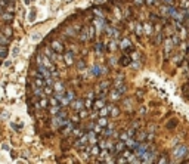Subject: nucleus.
<instances>
[{"label":"nucleus","mask_w":189,"mask_h":164,"mask_svg":"<svg viewBox=\"0 0 189 164\" xmlns=\"http://www.w3.org/2000/svg\"><path fill=\"white\" fill-rule=\"evenodd\" d=\"M71 105H73V108H74V109H77V112L83 109V101H81V99L73 101V102H71Z\"/></svg>","instance_id":"nucleus-10"},{"label":"nucleus","mask_w":189,"mask_h":164,"mask_svg":"<svg viewBox=\"0 0 189 164\" xmlns=\"http://www.w3.org/2000/svg\"><path fill=\"white\" fill-rule=\"evenodd\" d=\"M2 18H3V21H8V22H10L12 19H13V15L12 13H2Z\"/></svg>","instance_id":"nucleus-23"},{"label":"nucleus","mask_w":189,"mask_h":164,"mask_svg":"<svg viewBox=\"0 0 189 164\" xmlns=\"http://www.w3.org/2000/svg\"><path fill=\"white\" fill-rule=\"evenodd\" d=\"M38 104H40V108H46V107H47V104H49V101H47L46 98H43V99H40V101H38Z\"/></svg>","instance_id":"nucleus-25"},{"label":"nucleus","mask_w":189,"mask_h":164,"mask_svg":"<svg viewBox=\"0 0 189 164\" xmlns=\"http://www.w3.org/2000/svg\"><path fill=\"white\" fill-rule=\"evenodd\" d=\"M134 5L142 6V5H145V0H134Z\"/></svg>","instance_id":"nucleus-39"},{"label":"nucleus","mask_w":189,"mask_h":164,"mask_svg":"<svg viewBox=\"0 0 189 164\" xmlns=\"http://www.w3.org/2000/svg\"><path fill=\"white\" fill-rule=\"evenodd\" d=\"M161 41H162V34L160 33V34H158V36L155 37V44H160Z\"/></svg>","instance_id":"nucleus-35"},{"label":"nucleus","mask_w":189,"mask_h":164,"mask_svg":"<svg viewBox=\"0 0 189 164\" xmlns=\"http://www.w3.org/2000/svg\"><path fill=\"white\" fill-rule=\"evenodd\" d=\"M109 114L112 117H117V115H120V109H118L117 107H112V108H109Z\"/></svg>","instance_id":"nucleus-22"},{"label":"nucleus","mask_w":189,"mask_h":164,"mask_svg":"<svg viewBox=\"0 0 189 164\" xmlns=\"http://www.w3.org/2000/svg\"><path fill=\"white\" fill-rule=\"evenodd\" d=\"M126 90H127V87H126V84H121V86H120V89H117V92H118V93H120V95H121V93H123V92H126Z\"/></svg>","instance_id":"nucleus-36"},{"label":"nucleus","mask_w":189,"mask_h":164,"mask_svg":"<svg viewBox=\"0 0 189 164\" xmlns=\"http://www.w3.org/2000/svg\"><path fill=\"white\" fill-rule=\"evenodd\" d=\"M84 67H86V65H84V62H83V61H80V62H78V68H80V69H83Z\"/></svg>","instance_id":"nucleus-45"},{"label":"nucleus","mask_w":189,"mask_h":164,"mask_svg":"<svg viewBox=\"0 0 189 164\" xmlns=\"http://www.w3.org/2000/svg\"><path fill=\"white\" fill-rule=\"evenodd\" d=\"M52 49H53L56 53H62V52H64V46H62L58 40H53V41H52Z\"/></svg>","instance_id":"nucleus-5"},{"label":"nucleus","mask_w":189,"mask_h":164,"mask_svg":"<svg viewBox=\"0 0 189 164\" xmlns=\"http://www.w3.org/2000/svg\"><path fill=\"white\" fill-rule=\"evenodd\" d=\"M33 93H34V96H36V98H41V96L44 95L43 87H37V86H34V87H33Z\"/></svg>","instance_id":"nucleus-12"},{"label":"nucleus","mask_w":189,"mask_h":164,"mask_svg":"<svg viewBox=\"0 0 189 164\" xmlns=\"http://www.w3.org/2000/svg\"><path fill=\"white\" fill-rule=\"evenodd\" d=\"M120 48H121V49H132V43L129 41V39L121 40V43H120Z\"/></svg>","instance_id":"nucleus-14"},{"label":"nucleus","mask_w":189,"mask_h":164,"mask_svg":"<svg viewBox=\"0 0 189 164\" xmlns=\"http://www.w3.org/2000/svg\"><path fill=\"white\" fill-rule=\"evenodd\" d=\"M9 44V37H6L3 33H0V46H8Z\"/></svg>","instance_id":"nucleus-16"},{"label":"nucleus","mask_w":189,"mask_h":164,"mask_svg":"<svg viewBox=\"0 0 189 164\" xmlns=\"http://www.w3.org/2000/svg\"><path fill=\"white\" fill-rule=\"evenodd\" d=\"M65 62H66V65H73L74 64V55H73V52H66L65 53Z\"/></svg>","instance_id":"nucleus-11"},{"label":"nucleus","mask_w":189,"mask_h":164,"mask_svg":"<svg viewBox=\"0 0 189 164\" xmlns=\"http://www.w3.org/2000/svg\"><path fill=\"white\" fill-rule=\"evenodd\" d=\"M151 19H152V21H155V19H158V16H157L155 13H152V15H151Z\"/></svg>","instance_id":"nucleus-47"},{"label":"nucleus","mask_w":189,"mask_h":164,"mask_svg":"<svg viewBox=\"0 0 189 164\" xmlns=\"http://www.w3.org/2000/svg\"><path fill=\"white\" fill-rule=\"evenodd\" d=\"M71 121H73L74 124H78V121H80V117H78V115H73V117H71Z\"/></svg>","instance_id":"nucleus-34"},{"label":"nucleus","mask_w":189,"mask_h":164,"mask_svg":"<svg viewBox=\"0 0 189 164\" xmlns=\"http://www.w3.org/2000/svg\"><path fill=\"white\" fill-rule=\"evenodd\" d=\"M105 107V99L101 96L99 99H96V101H94V105H93V109L94 111H99L101 108H104Z\"/></svg>","instance_id":"nucleus-6"},{"label":"nucleus","mask_w":189,"mask_h":164,"mask_svg":"<svg viewBox=\"0 0 189 164\" xmlns=\"http://www.w3.org/2000/svg\"><path fill=\"white\" fill-rule=\"evenodd\" d=\"M18 52H19V49H18V46H16V48L13 49V52H12V55H13V56H16V55H18Z\"/></svg>","instance_id":"nucleus-44"},{"label":"nucleus","mask_w":189,"mask_h":164,"mask_svg":"<svg viewBox=\"0 0 189 164\" xmlns=\"http://www.w3.org/2000/svg\"><path fill=\"white\" fill-rule=\"evenodd\" d=\"M73 99H74V92H73V90H68L66 93H64V95H62L61 104H62V105H68V104L73 102Z\"/></svg>","instance_id":"nucleus-2"},{"label":"nucleus","mask_w":189,"mask_h":164,"mask_svg":"<svg viewBox=\"0 0 189 164\" xmlns=\"http://www.w3.org/2000/svg\"><path fill=\"white\" fill-rule=\"evenodd\" d=\"M6 55H8V52L5 49V46H0V58H6Z\"/></svg>","instance_id":"nucleus-28"},{"label":"nucleus","mask_w":189,"mask_h":164,"mask_svg":"<svg viewBox=\"0 0 189 164\" xmlns=\"http://www.w3.org/2000/svg\"><path fill=\"white\" fill-rule=\"evenodd\" d=\"M43 92H44V95H50V93L53 92V89H52L50 86H44V87H43Z\"/></svg>","instance_id":"nucleus-26"},{"label":"nucleus","mask_w":189,"mask_h":164,"mask_svg":"<svg viewBox=\"0 0 189 164\" xmlns=\"http://www.w3.org/2000/svg\"><path fill=\"white\" fill-rule=\"evenodd\" d=\"M34 86H37V87H44V86H46V80H44L43 77H36V78H34Z\"/></svg>","instance_id":"nucleus-13"},{"label":"nucleus","mask_w":189,"mask_h":164,"mask_svg":"<svg viewBox=\"0 0 189 164\" xmlns=\"http://www.w3.org/2000/svg\"><path fill=\"white\" fill-rule=\"evenodd\" d=\"M53 52H55V50H52V49H50V48H47V49H46V50H44V55H46V56H49V58H50V59H52V61H53V59H55V58H56V55H55V53H53Z\"/></svg>","instance_id":"nucleus-19"},{"label":"nucleus","mask_w":189,"mask_h":164,"mask_svg":"<svg viewBox=\"0 0 189 164\" xmlns=\"http://www.w3.org/2000/svg\"><path fill=\"white\" fill-rule=\"evenodd\" d=\"M2 33H3L6 37H9V39L13 36V31H12V28H10V27H5V28L2 30Z\"/></svg>","instance_id":"nucleus-20"},{"label":"nucleus","mask_w":189,"mask_h":164,"mask_svg":"<svg viewBox=\"0 0 189 164\" xmlns=\"http://www.w3.org/2000/svg\"><path fill=\"white\" fill-rule=\"evenodd\" d=\"M96 135H98L96 132H89V133H87V136H89V144H90V145L96 144V140H98V136H96Z\"/></svg>","instance_id":"nucleus-8"},{"label":"nucleus","mask_w":189,"mask_h":164,"mask_svg":"<svg viewBox=\"0 0 189 164\" xmlns=\"http://www.w3.org/2000/svg\"><path fill=\"white\" fill-rule=\"evenodd\" d=\"M6 2H12V0H6Z\"/></svg>","instance_id":"nucleus-50"},{"label":"nucleus","mask_w":189,"mask_h":164,"mask_svg":"<svg viewBox=\"0 0 189 164\" xmlns=\"http://www.w3.org/2000/svg\"><path fill=\"white\" fill-rule=\"evenodd\" d=\"M120 65H123V67H127V65H130L132 64V59H130V56L129 55H124V56H121L120 58Z\"/></svg>","instance_id":"nucleus-9"},{"label":"nucleus","mask_w":189,"mask_h":164,"mask_svg":"<svg viewBox=\"0 0 189 164\" xmlns=\"http://www.w3.org/2000/svg\"><path fill=\"white\" fill-rule=\"evenodd\" d=\"M71 135H73V136L77 139V137H80V136H83V135H86V133H84V130H81V129H74L73 132H71Z\"/></svg>","instance_id":"nucleus-17"},{"label":"nucleus","mask_w":189,"mask_h":164,"mask_svg":"<svg viewBox=\"0 0 189 164\" xmlns=\"http://www.w3.org/2000/svg\"><path fill=\"white\" fill-rule=\"evenodd\" d=\"M112 129H114V126H108V129H106V132H105V137H109L111 136V132H112Z\"/></svg>","instance_id":"nucleus-33"},{"label":"nucleus","mask_w":189,"mask_h":164,"mask_svg":"<svg viewBox=\"0 0 189 164\" xmlns=\"http://www.w3.org/2000/svg\"><path fill=\"white\" fill-rule=\"evenodd\" d=\"M96 124H99L101 127H106V126H108V120H106V117L101 115V118L98 120V123H96Z\"/></svg>","instance_id":"nucleus-18"},{"label":"nucleus","mask_w":189,"mask_h":164,"mask_svg":"<svg viewBox=\"0 0 189 164\" xmlns=\"http://www.w3.org/2000/svg\"><path fill=\"white\" fill-rule=\"evenodd\" d=\"M144 31H145V34H151L152 33V24H145L144 25Z\"/></svg>","instance_id":"nucleus-24"},{"label":"nucleus","mask_w":189,"mask_h":164,"mask_svg":"<svg viewBox=\"0 0 189 164\" xmlns=\"http://www.w3.org/2000/svg\"><path fill=\"white\" fill-rule=\"evenodd\" d=\"M106 86H109V81H108V80H106V81H104V83H101L99 89H101V90H104V92H106Z\"/></svg>","instance_id":"nucleus-30"},{"label":"nucleus","mask_w":189,"mask_h":164,"mask_svg":"<svg viewBox=\"0 0 189 164\" xmlns=\"http://www.w3.org/2000/svg\"><path fill=\"white\" fill-rule=\"evenodd\" d=\"M189 5H188V2H186V0H182V2H180V8H188Z\"/></svg>","instance_id":"nucleus-40"},{"label":"nucleus","mask_w":189,"mask_h":164,"mask_svg":"<svg viewBox=\"0 0 189 164\" xmlns=\"http://www.w3.org/2000/svg\"><path fill=\"white\" fill-rule=\"evenodd\" d=\"M49 104H50V105H58V98H56V96H55V98H50V99H49Z\"/></svg>","instance_id":"nucleus-37"},{"label":"nucleus","mask_w":189,"mask_h":164,"mask_svg":"<svg viewBox=\"0 0 189 164\" xmlns=\"http://www.w3.org/2000/svg\"><path fill=\"white\" fill-rule=\"evenodd\" d=\"M176 126H177V121H176V120H170V121H169V124H167V127H169V129H174Z\"/></svg>","instance_id":"nucleus-31"},{"label":"nucleus","mask_w":189,"mask_h":164,"mask_svg":"<svg viewBox=\"0 0 189 164\" xmlns=\"http://www.w3.org/2000/svg\"><path fill=\"white\" fill-rule=\"evenodd\" d=\"M164 2H167V3H172V2H173V0H164Z\"/></svg>","instance_id":"nucleus-48"},{"label":"nucleus","mask_w":189,"mask_h":164,"mask_svg":"<svg viewBox=\"0 0 189 164\" xmlns=\"http://www.w3.org/2000/svg\"><path fill=\"white\" fill-rule=\"evenodd\" d=\"M86 108H92V101H86Z\"/></svg>","instance_id":"nucleus-46"},{"label":"nucleus","mask_w":189,"mask_h":164,"mask_svg":"<svg viewBox=\"0 0 189 164\" xmlns=\"http://www.w3.org/2000/svg\"><path fill=\"white\" fill-rule=\"evenodd\" d=\"M87 40H90L89 39V28H84L83 33L80 34V41H87Z\"/></svg>","instance_id":"nucleus-15"},{"label":"nucleus","mask_w":189,"mask_h":164,"mask_svg":"<svg viewBox=\"0 0 189 164\" xmlns=\"http://www.w3.org/2000/svg\"><path fill=\"white\" fill-rule=\"evenodd\" d=\"M158 163H170V160H169V157H167V155L164 154V155H162V157L158 160Z\"/></svg>","instance_id":"nucleus-32"},{"label":"nucleus","mask_w":189,"mask_h":164,"mask_svg":"<svg viewBox=\"0 0 189 164\" xmlns=\"http://www.w3.org/2000/svg\"><path fill=\"white\" fill-rule=\"evenodd\" d=\"M124 149H127V145H126L124 140H120V142H118V144L115 145L114 154H118V152H121V151H124Z\"/></svg>","instance_id":"nucleus-7"},{"label":"nucleus","mask_w":189,"mask_h":164,"mask_svg":"<svg viewBox=\"0 0 189 164\" xmlns=\"http://www.w3.org/2000/svg\"><path fill=\"white\" fill-rule=\"evenodd\" d=\"M87 145H89V136L87 135H83V136L77 137V140L74 142V148L78 149V151H83Z\"/></svg>","instance_id":"nucleus-1"},{"label":"nucleus","mask_w":189,"mask_h":164,"mask_svg":"<svg viewBox=\"0 0 189 164\" xmlns=\"http://www.w3.org/2000/svg\"><path fill=\"white\" fill-rule=\"evenodd\" d=\"M108 111H109V108L104 107V108H101V109H99V115H104V117H106V115H108Z\"/></svg>","instance_id":"nucleus-27"},{"label":"nucleus","mask_w":189,"mask_h":164,"mask_svg":"<svg viewBox=\"0 0 189 164\" xmlns=\"http://www.w3.org/2000/svg\"><path fill=\"white\" fill-rule=\"evenodd\" d=\"M61 109H62V105H59V104H58V105H55V107L52 105V108H50V114H52V115H56Z\"/></svg>","instance_id":"nucleus-21"},{"label":"nucleus","mask_w":189,"mask_h":164,"mask_svg":"<svg viewBox=\"0 0 189 164\" xmlns=\"http://www.w3.org/2000/svg\"><path fill=\"white\" fill-rule=\"evenodd\" d=\"M145 136H146V133H144V132H142V133H139V139H137V140H139V142H142V140L145 139Z\"/></svg>","instance_id":"nucleus-38"},{"label":"nucleus","mask_w":189,"mask_h":164,"mask_svg":"<svg viewBox=\"0 0 189 164\" xmlns=\"http://www.w3.org/2000/svg\"><path fill=\"white\" fill-rule=\"evenodd\" d=\"M102 49H104V44H102V43H101V44H96V50H98V52H99V50L102 52Z\"/></svg>","instance_id":"nucleus-42"},{"label":"nucleus","mask_w":189,"mask_h":164,"mask_svg":"<svg viewBox=\"0 0 189 164\" xmlns=\"http://www.w3.org/2000/svg\"><path fill=\"white\" fill-rule=\"evenodd\" d=\"M140 28H142V27H140L139 24H136V30H134V31H136V33H137L139 36H140V33H142V30H140Z\"/></svg>","instance_id":"nucleus-41"},{"label":"nucleus","mask_w":189,"mask_h":164,"mask_svg":"<svg viewBox=\"0 0 189 164\" xmlns=\"http://www.w3.org/2000/svg\"><path fill=\"white\" fill-rule=\"evenodd\" d=\"M34 16H36V13H34V11H33V12L30 13V16H28V19H30V21H34Z\"/></svg>","instance_id":"nucleus-43"},{"label":"nucleus","mask_w":189,"mask_h":164,"mask_svg":"<svg viewBox=\"0 0 189 164\" xmlns=\"http://www.w3.org/2000/svg\"><path fill=\"white\" fill-rule=\"evenodd\" d=\"M93 37H94V27H89V39L93 40Z\"/></svg>","instance_id":"nucleus-29"},{"label":"nucleus","mask_w":189,"mask_h":164,"mask_svg":"<svg viewBox=\"0 0 189 164\" xmlns=\"http://www.w3.org/2000/svg\"><path fill=\"white\" fill-rule=\"evenodd\" d=\"M126 145H127V149L136 151V149L139 148L140 142H139V140H134V139H130V140H127V142H126Z\"/></svg>","instance_id":"nucleus-4"},{"label":"nucleus","mask_w":189,"mask_h":164,"mask_svg":"<svg viewBox=\"0 0 189 164\" xmlns=\"http://www.w3.org/2000/svg\"><path fill=\"white\" fill-rule=\"evenodd\" d=\"M186 152H188V146L186 145H179L176 148V151L173 152V155H174V158H182V157L186 155Z\"/></svg>","instance_id":"nucleus-3"},{"label":"nucleus","mask_w":189,"mask_h":164,"mask_svg":"<svg viewBox=\"0 0 189 164\" xmlns=\"http://www.w3.org/2000/svg\"><path fill=\"white\" fill-rule=\"evenodd\" d=\"M2 9H3V8H2V6H0V13H2Z\"/></svg>","instance_id":"nucleus-49"}]
</instances>
